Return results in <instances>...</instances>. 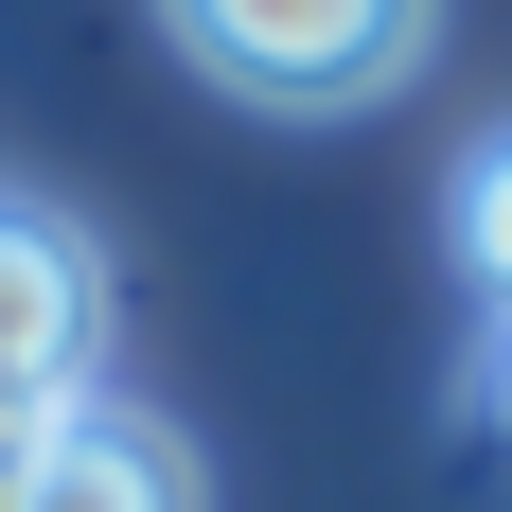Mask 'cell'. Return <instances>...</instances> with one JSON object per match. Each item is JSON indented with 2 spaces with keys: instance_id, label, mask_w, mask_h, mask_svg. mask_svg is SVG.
<instances>
[{
  "instance_id": "3",
  "label": "cell",
  "mask_w": 512,
  "mask_h": 512,
  "mask_svg": "<svg viewBox=\"0 0 512 512\" xmlns=\"http://www.w3.org/2000/svg\"><path fill=\"white\" fill-rule=\"evenodd\" d=\"M36 512H195V460H177V424L142 407H71L36 460Z\"/></svg>"
},
{
  "instance_id": "2",
  "label": "cell",
  "mask_w": 512,
  "mask_h": 512,
  "mask_svg": "<svg viewBox=\"0 0 512 512\" xmlns=\"http://www.w3.org/2000/svg\"><path fill=\"white\" fill-rule=\"evenodd\" d=\"M106 354V265L53 212H0V407H89Z\"/></svg>"
},
{
  "instance_id": "1",
  "label": "cell",
  "mask_w": 512,
  "mask_h": 512,
  "mask_svg": "<svg viewBox=\"0 0 512 512\" xmlns=\"http://www.w3.org/2000/svg\"><path fill=\"white\" fill-rule=\"evenodd\" d=\"M177 53H195V71H230V89H265V106H354V89H407V71H424V18H407V0H318V18L195 0V18H177Z\"/></svg>"
},
{
  "instance_id": "4",
  "label": "cell",
  "mask_w": 512,
  "mask_h": 512,
  "mask_svg": "<svg viewBox=\"0 0 512 512\" xmlns=\"http://www.w3.org/2000/svg\"><path fill=\"white\" fill-rule=\"evenodd\" d=\"M460 248H477V283L512 301V142H477V177H460Z\"/></svg>"
},
{
  "instance_id": "5",
  "label": "cell",
  "mask_w": 512,
  "mask_h": 512,
  "mask_svg": "<svg viewBox=\"0 0 512 512\" xmlns=\"http://www.w3.org/2000/svg\"><path fill=\"white\" fill-rule=\"evenodd\" d=\"M495 407H512V318H495Z\"/></svg>"
}]
</instances>
